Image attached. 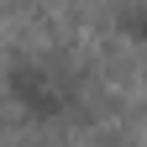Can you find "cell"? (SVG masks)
<instances>
[{"label": "cell", "instance_id": "6da1fadb", "mask_svg": "<svg viewBox=\"0 0 147 147\" xmlns=\"http://www.w3.org/2000/svg\"><path fill=\"white\" fill-rule=\"evenodd\" d=\"M16 100L32 116H63V110H74V79L63 68H53L47 58H32L16 74Z\"/></svg>", "mask_w": 147, "mask_h": 147}, {"label": "cell", "instance_id": "7a4b0ae2", "mask_svg": "<svg viewBox=\"0 0 147 147\" xmlns=\"http://www.w3.org/2000/svg\"><path fill=\"white\" fill-rule=\"evenodd\" d=\"M126 32H131V37H142V42H147V5H137L131 16H126Z\"/></svg>", "mask_w": 147, "mask_h": 147}]
</instances>
